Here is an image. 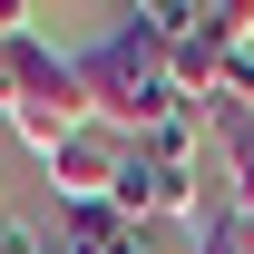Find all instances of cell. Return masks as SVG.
Returning a JSON list of instances; mask_svg holds the SVG:
<instances>
[{
	"label": "cell",
	"instance_id": "9",
	"mask_svg": "<svg viewBox=\"0 0 254 254\" xmlns=\"http://www.w3.org/2000/svg\"><path fill=\"white\" fill-rule=\"evenodd\" d=\"M59 254H88V245H59Z\"/></svg>",
	"mask_w": 254,
	"mask_h": 254
},
{
	"label": "cell",
	"instance_id": "6",
	"mask_svg": "<svg viewBox=\"0 0 254 254\" xmlns=\"http://www.w3.org/2000/svg\"><path fill=\"white\" fill-rule=\"evenodd\" d=\"M0 254H59V245H49L39 225H0Z\"/></svg>",
	"mask_w": 254,
	"mask_h": 254
},
{
	"label": "cell",
	"instance_id": "4",
	"mask_svg": "<svg viewBox=\"0 0 254 254\" xmlns=\"http://www.w3.org/2000/svg\"><path fill=\"white\" fill-rule=\"evenodd\" d=\"M157 166H205V108H176V118L157 127V137H137Z\"/></svg>",
	"mask_w": 254,
	"mask_h": 254
},
{
	"label": "cell",
	"instance_id": "7",
	"mask_svg": "<svg viewBox=\"0 0 254 254\" xmlns=\"http://www.w3.org/2000/svg\"><path fill=\"white\" fill-rule=\"evenodd\" d=\"M0 39H30V0H0Z\"/></svg>",
	"mask_w": 254,
	"mask_h": 254
},
{
	"label": "cell",
	"instance_id": "8",
	"mask_svg": "<svg viewBox=\"0 0 254 254\" xmlns=\"http://www.w3.org/2000/svg\"><path fill=\"white\" fill-rule=\"evenodd\" d=\"M10 98H20V78H10V39H0V118H10Z\"/></svg>",
	"mask_w": 254,
	"mask_h": 254
},
{
	"label": "cell",
	"instance_id": "2",
	"mask_svg": "<svg viewBox=\"0 0 254 254\" xmlns=\"http://www.w3.org/2000/svg\"><path fill=\"white\" fill-rule=\"evenodd\" d=\"M10 78H20V98H10V137L20 147H39V157H59L78 127H98L88 88H78V49H49V39H10Z\"/></svg>",
	"mask_w": 254,
	"mask_h": 254
},
{
	"label": "cell",
	"instance_id": "1",
	"mask_svg": "<svg viewBox=\"0 0 254 254\" xmlns=\"http://www.w3.org/2000/svg\"><path fill=\"white\" fill-rule=\"evenodd\" d=\"M78 88H88L98 127H118V137H157V127L186 108L176 78H166V49L137 30V20H118L98 49H78Z\"/></svg>",
	"mask_w": 254,
	"mask_h": 254
},
{
	"label": "cell",
	"instance_id": "5",
	"mask_svg": "<svg viewBox=\"0 0 254 254\" xmlns=\"http://www.w3.org/2000/svg\"><path fill=\"white\" fill-rule=\"evenodd\" d=\"M186 254H254V225L225 215V205H205V225L186 235Z\"/></svg>",
	"mask_w": 254,
	"mask_h": 254
},
{
	"label": "cell",
	"instance_id": "3",
	"mask_svg": "<svg viewBox=\"0 0 254 254\" xmlns=\"http://www.w3.org/2000/svg\"><path fill=\"white\" fill-rule=\"evenodd\" d=\"M127 147H137V137H118V127H78L59 157H39L49 166V195H59V205H118Z\"/></svg>",
	"mask_w": 254,
	"mask_h": 254
}]
</instances>
